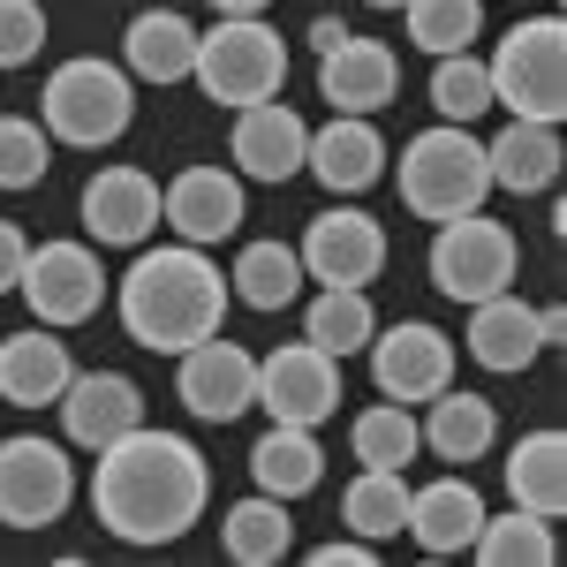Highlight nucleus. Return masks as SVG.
Returning a JSON list of instances; mask_svg holds the SVG:
<instances>
[{
    "mask_svg": "<svg viewBox=\"0 0 567 567\" xmlns=\"http://www.w3.org/2000/svg\"><path fill=\"white\" fill-rule=\"evenodd\" d=\"M363 8H401V0H363Z\"/></svg>",
    "mask_w": 567,
    "mask_h": 567,
    "instance_id": "nucleus-42",
    "label": "nucleus"
},
{
    "mask_svg": "<svg viewBox=\"0 0 567 567\" xmlns=\"http://www.w3.org/2000/svg\"><path fill=\"white\" fill-rule=\"evenodd\" d=\"M45 45V8L39 0H0V69H31Z\"/></svg>",
    "mask_w": 567,
    "mask_h": 567,
    "instance_id": "nucleus-37",
    "label": "nucleus"
},
{
    "mask_svg": "<svg viewBox=\"0 0 567 567\" xmlns=\"http://www.w3.org/2000/svg\"><path fill=\"white\" fill-rule=\"evenodd\" d=\"M189 84L205 91L213 106H227V114L258 106V99H280V84H288V39L265 16H219L213 31H197Z\"/></svg>",
    "mask_w": 567,
    "mask_h": 567,
    "instance_id": "nucleus-5",
    "label": "nucleus"
},
{
    "mask_svg": "<svg viewBox=\"0 0 567 567\" xmlns=\"http://www.w3.org/2000/svg\"><path fill=\"white\" fill-rule=\"evenodd\" d=\"M349 446H355V462H363V470H409V462L424 454L416 416H409L401 401H371V409L349 424Z\"/></svg>",
    "mask_w": 567,
    "mask_h": 567,
    "instance_id": "nucleus-34",
    "label": "nucleus"
},
{
    "mask_svg": "<svg viewBox=\"0 0 567 567\" xmlns=\"http://www.w3.org/2000/svg\"><path fill=\"white\" fill-rule=\"evenodd\" d=\"M250 477H258V492L296 507L303 492L326 484V446H318L310 424H265V439L250 446Z\"/></svg>",
    "mask_w": 567,
    "mask_h": 567,
    "instance_id": "nucleus-25",
    "label": "nucleus"
},
{
    "mask_svg": "<svg viewBox=\"0 0 567 567\" xmlns=\"http://www.w3.org/2000/svg\"><path fill=\"white\" fill-rule=\"evenodd\" d=\"M258 409L272 424H326L341 409V355L310 349V341H288V349L258 355Z\"/></svg>",
    "mask_w": 567,
    "mask_h": 567,
    "instance_id": "nucleus-12",
    "label": "nucleus"
},
{
    "mask_svg": "<svg viewBox=\"0 0 567 567\" xmlns=\"http://www.w3.org/2000/svg\"><path fill=\"white\" fill-rule=\"evenodd\" d=\"M175 393L197 424H235V416L258 409V355L243 349V341H227V333H205V341L182 349Z\"/></svg>",
    "mask_w": 567,
    "mask_h": 567,
    "instance_id": "nucleus-10",
    "label": "nucleus"
},
{
    "mask_svg": "<svg viewBox=\"0 0 567 567\" xmlns=\"http://www.w3.org/2000/svg\"><path fill=\"white\" fill-rule=\"evenodd\" d=\"M122 61H130V76H144V84H182L189 61H197V23L175 16V8H144L130 31H122Z\"/></svg>",
    "mask_w": 567,
    "mask_h": 567,
    "instance_id": "nucleus-27",
    "label": "nucleus"
},
{
    "mask_svg": "<svg viewBox=\"0 0 567 567\" xmlns=\"http://www.w3.org/2000/svg\"><path fill=\"white\" fill-rule=\"evenodd\" d=\"M23 258H31V235H23L16 219H0V296H16V280H23Z\"/></svg>",
    "mask_w": 567,
    "mask_h": 567,
    "instance_id": "nucleus-38",
    "label": "nucleus"
},
{
    "mask_svg": "<svg viewBox=\"0 0 567 567\" xmlns=\"http://www.w3.org/2000/svg\"><path fill=\"white\" fill-rule=\"evenodd\" d=\"M560 122H523V114H507V130L484 144L492 189H515V197H545L560 182Z\"/></svg>",
    "mask_w": 567,
    "mask_h": 567,
    "instance_id": "nucleus-23",
    "label": "nucleus"
},
{
    "mask_svg": "<svg viewBox=\"0 0 567 567\" xmlns=\"http://www.w3.org/2000/svg\"><path fill=\"white\" fill-rule=\"evenodd\" d=\"M393 91H401V61H393L386 39H333L318 53V99L333 114H379Z\"/></svg>",
    "mask_w": 567,
    "mask_h": 567,
    "instance_id": "nucleus-17",
    "label": "nucleus"
},
{
    "mask_svg": "<svg viewBox=\"0 0 567 567\" xmlns=\"http://www.w3.org/2000/svg\"><path fill=\"white\" fill-rule=\"evenodd\" d=\"M296 258H303V280H318V288H371L386 272V227L355 205H326L303 227Z\"/></svg>",
    "mask_w": 567,
    "mask_h": 567,
    "instance_id": "nucleus-11",
    "label": "nucleus"
},
{
    "mask_svg": "<svg viewBox=\"0 0 567 567\" xmlns=\"http://www.w3.org/2000/svg\"><path fill=\"white\" fill-rule=\"evenodd\" d=\"M462 349L477 371H529L537 355H545V326H537V310L515 296V288H499V296H484L470 303V333H462Z\"/></svg>",
    "mask_w": 567,
    "mask_h": 567,
    "instance_id": "nucleus-21",
    "label": "nucleus"
},
{
    "mask_svg": "<svg viewBox=\"0 0 567 567\" xmlns=\"http://www.w3.org/2000/svg\"><path fill=\"white\" fill-rule=\"evenodd\" d=\"M424 409H432V416L416 424V439L432 446L439 462H484V454H492V439H499V409H492L484 393L439 386Z\"/></svg>",
    "mask_w": 567,
    "mask_h": 567,
    "instance_id": "nucleus-24",
    "label": "nucleus"
},
{
    "mask_svg": "<svg viewBox=\"0 0 567 567\" xmlns=\"http://www.w3.org/2000/svg\"><path fill=\"white\" fill-rule=\"evenodd\" d=\"M484 523V492L470 477H432V484H409V537H416V553L424 560H454V553H470V537Z\"/></svg>",
    "mask_w": 567,
    "mask_h": 567,
    "instance_id": "nucleus-22",
    "label": "nucleus"
},
{
    "mask_svg": "<svg viewBox=\"0 0 567 567\" xmlns=\"http://www.w3.org/2000/svg\"><path fill=\"white\" fill-rule=\"evenodd\" d=\"M470 553H477L484 567H553V560H560V537H553L545 515H529V507H507V515L484 507Z\"/></svg>",
    "mask_w": 567,
    "mask_h": 567,
    "instance_id": "nucleus-30",
    "label": "nucleus"
},
{
    "mask_svg": "<svg viewBox=\"0 0 567 567\" xmlns=\"http://www.w3.org/2000/svg\"><path fill=\"white\" fill-rule=\"evenodd\" d=\"M61 424H69V439L84 446V454H99V446H114L122 432H136L144 424V386L136 379H122V371H76L69 386H61Z\"/></svg>",
    "mask_w": 567,
    "mask_h": 567,
    "instance_id": "nucleus-19",
    "label": "nucleus"
},
{
    "mask_svg": "<svg viewBox=\"0 0 567 567\" xmlns=\"http://www.w3.org/2000/svg\"><path fill=\"white\" fill-rule=\"evenodd\" d=\"M303 296V258L288 243H243V258L227 272V303H250V310H288Z\"/></svg>",
    "mask_w": 567,
    "mask_h": 567,
    "instance_id": "nucleus-29",
    "label": "nucleus"
},
{
    "mask_svg": "<svg viewBox=\"0 0 567 567\" xmlns=\"http://www.w3.org/2000/svg\"><path fill=\"white\" fill-rule=\"evenodd\" d=\"M432 106L439 122H484L492 114V76L477 53H439L432 61Z\"/></svg>",
    "mask_w": 567,
    "mask_h": 567,
    "instance_id": "nucleus-35",
    "label": "nucleus"
},
{
    "mask_svg": "<svg viewBox=\"0 0 567 567\" xmlns=\"http://www.w3.org/2000/svg\"><path fill=\"white\" fill-rule=\"evenodd\" d=\"M219 318H227V272H219L197 243L144 250V258L122 272V326H130L136 349L182 355L189 341L219 333Z\"/></svg>",
    "mask_w": 567,
    "mask_h": 567,
    "instance_id": "nucleus-2",
    "label": "nucleus"
},
{
    "mask_svg": "<svg viewBox=\"0 0 567 567\" xmlns=\"http://www.w3.org/2000/svg\"><path fill=\"white\" fill-rule=\"evenodd\" d=\"M219 545H227V560H235V567H280L288 553H296L288 499H272V492L235 499V507H227V523H219Z\"/></svg>",
    "mask_w": 567,
    "mask_h": 567,
    "instance_id": "nucleus-28",
    "label": "nucleus"
},
{
    "mask_svg": "<svg viewBox=\"0 0 567 567\" xmlns=\"http://www.w3.org/2000/svg\"><path fill=\"white\" fill-rule=\"evenodd\" d=\"M219 16H265V8H272V0H213Z\"/></svg>",
    "mask_w": 567,
    "mask_h": 567,
    "instance_id": "nucleus-41",
    "label": "nucleus"
},
{
    "mask_svg": "<svg viewBox=\"0 0 567 567\" xmlns=\"http://www.w3.org/2000/svg\"><path fill=\"white\" fill-rule=\"evenodd\" d=\"M492 106L523 114V122H560L567 114V23L560 16H529L484 61Z\"/></svg>",
    "mask_w": 567,
    "mask_h": 567,
    "instance_id": "nucleus-6",
    "label": "nucleus"
},
{
    "mask_svg": "<svg viewBox=\"0 0 567 567\" xmlns=\"http://www.w3.org/2000/svg\"><path fill=\"white\" fill-rule=\"evenodd\" d=\"M341 523L363 545H386L409 523V477L401 470H355V484L341 492Z\"/></svg>",
    "mask_w": 567,
    "mask_h": 567,
    "instance_id": "nucleus-31",
    "label": "nucleus"
},
{
    "mask_svg": "<svg viewBox=\"0 0 567 567\" xmlns=\"http://www.w3.org/2000/svg\"><path fill=\"white\" fill-rule=\"evenodd\" d=\"M76 499V462L53 439H0V523L8 529H53Z\"/></svg>",
    "mask_w": 567,
    "mask_h": 567,
    "instance_id": "nucleus-8",
    "label": "nucleus"
},
{
    "mask_svg": "<svg viewBox=\"0 0 567 567\" xmlns=\"http://www.w3.org/2000/svg\"><path fill=\"white\" fill-rule=\"evenodd\" d=\"M16 296L31 303L39 326H84L91 310L106 303V265L91 243H31V258H23V280H16Z\"/></svg>",
    "mask_w": 567,
    "mask_h": 567,
    "instance_id": "nucleus-9",
    "label": "nucleus"
},
{
    "mask_svg": "<svg viewBox=\"0 0 567 567\" xmlns=\"http://www.w3.org/2000/svg\"><path fill=\"white\" fill-rule=\"evenodd\" d=\"M363 349H371V379H379V393L401 401V409H416V401H432L439 386H454V341H446L439 326H424V318L379 326Z\"/></svg>",
    "mask_w": 567,
    "mask_h": 567,
    "instance_id": "nucleus-13",
    "label": "nucleus"
},
{
    "mask_svg": "<svg viewBox=\"0 0 567 567\" xmlns=\"http://www.w3.org/2000/svg\"><path fill=\"white\" fill-rule=\"evenodd\" d=\"M39 122L53 144H76V152H106V144H122L136 122V84L130 69H114V61H99V53H76V61H61L39 91Z\"/></svg>",
    "mask_w": 567,
    "mask_h": 567,
    "instance_id": "nucleus-3",
    "label": "nucleus"
},
{
    "mask_svg": "<svg viewBox=\"0 0 567 567\" xmlns=\"http://www.w3.org/2000/svg\"><path fill=\"white\" fill-rule=\"evenodd\" d=\"M515 227L507 219H484V213H462V219H439L432 235V288L446 303H484V296H499V288H515Z\"/></svg>",
    "mask_w": 567,
    "mask_h": 567,
    "instance_id": "nucleus-7",
    "label": "nucleus"
},
{
    "mask_svg": "<svg viewBox=\"0 0 567 567\" xmlns=\"http://www.w3.org/2000/svg\"><path fill=\"white\" fill-rule=\"evenodd\" d=\"M507 499L560 523L567 515V432H523L507 446Z\"/></svg>",
    "mask_w": 567,
    "mask_h": 567,
    "instance_id": "nucleus-26",
    "label": "nucleus"
},
{
    "mask_svg": "<svg viewBox=\"0 0 567 567\" xmlns=\"http://www.w3.org/2000/svg\"><path fill=\"white\" fill-rule=\"evenodd\" d=\"M303 114L280 106V99H258V106H235V136H227V159L243 182H288L303 175Z\"/></svg>",
    "mask_w": 567,
    "mask_h": 567,
    "instance_id": "nucleus-16",
    "label": "nucleus"
},
{
    "mask_svg": "<svg viewBox=\"0 0 567 567\" xmlns=\"http://www.w3.org/2000/svg\"><path fill=\"white\" fill-rule=\"evenodd\" d=\"M492 197V167H484V136L470 122H439V130L401 144V205L416 219H462L484 213Z\"/></svg>",
    "mask_w": 567,
    "mask_h": 567,
    "instance_id": "nucleus-4",
    "label": "nucleus"
},
{
    "mask_svg": "<svg viewBox=\"0 0 567 567\" xmlns=\"http://www.w3.org/2000/svg\"><path fill=\"white\" fill-rule=\"evenodd\" d=\"M159 219L175 227V243H197L213 250L227 235H243V175L235 167H182L167 189H159Z\"/></svg>",
    "mask_w": 567,
    "mask_h": 567,
    "instance_id": "nucleus-15",
    "label": "nucleus"
},
{
    "mask_svg": "<svg viewBox=\"0 0 567 567\" xmlns=\"http://www.w3.org/2000/svg\"><path fill=\"white\" fill-rule=\"evenodd\" d=\"M401 23H409V45H424V53H470L484 39V0H401L393 8Z\"/></svg>",
    "mask_w": 567,
    "mask_h": 567,
    "instance_id": "nucleus-33",
    "label": "nucleus"
},
{
    "mask_svg": "<svg viewBox=\"0 0 567 567\" xmlns=\"http://www.w3.org/2000/svg\"><path fill=\"white\" fill-rule=\"evenodd\" d=\"M213 499V470L182 432L136 424L114 446H99L91 470V515L114 529L122 545H175Z\"/></svg>",
    "mask_w": 567,
    "mask_h": 567,
    "instance_id": "nucleus-1",
    "label": "nucleus"
},
{
    "mask_svg": "<svg viewBox=\"0 0 567 567\" xmlns=\"http://www.w3.org/2000/svg\"><path fill=\"white\" fill-rule=\"evenodd\" d=\"M333 39H349V23H341V16H318V23H310V45L326 53V45H333Z\"/></svg>",
    "mask_w": 567,
    "mask_h": 567,
    "instance_id": "nucleus-40",
    "label": "nucleus"
},
{
    "mask_svg": "<svg viewBox=\"0 0 567 567\" xmlns=\"http://www.w3.org/2000/svg\"><path fill=\"white\" fill-rule=\"evenodd\" d=\"M379 333V310H371V288H318L303 310V341L326 355H355Z\"/></svg>",
    "mask_w": 567,
    "mask_h": 567,
    "instance_id": "nucleus-32",
    "label": "nucleus"
},
{
    "mask_svg": "<svg viewBox=\"0 0 567 567\" xmlns=\"http://www.w3.org/2000/svg\"><path fill=\"white\" fill-rule=\"evenodd\" d=\"M76 213H84V235L99 250H144L159 227V182L144 167H99L76 197Z\"/></svg>",
    "mask_w": 567,
    "mask_h": 567,
    "instance_id": "nucleus-14",
    "label": "nucleus"
},
{
    "mask_svg": "<svg viewBox=\"0 0 567 567\" xmlns=\"http://www.w3.org/2000/svg\"><path fill=\"white\" fill-rule=\"evenodd\" d=\"M76 379V355L61 341V326H23V333H8L0 341V401L8 409H53L61 386Z\"/></svg>",
    "mask_w": 567,
    "mask_h": 567,
    "instance_id": "nucleus-20",
    "label": "nucleus"
},
{
    "mask_svg": "<svg viewBox=\"0 0 567 567\" xmlns=\"http://www.w3.org/2000/svg\"><path fill=\"white\" fill-rule=\"evenodd\" d=\"M303 175H318L333 197H363L371 182H386V136L371 114H333L326 130H310Z\"/></svg>",
    "mask_w": 567,
    "mask_h": 567,
    "instance_id": "nucleus-18",
    "label": "nucleus"
},
{
    "mask_svg": "<svg viewBox=\"0 0 567 567\" xmlns=\"http://www.w3.org/2000/svg\"><path fill=\"white\" fill-rule=\"evenodd\" d=\"M53 167V136L31 114H0V189H39Z\"/></svg>",
    "mask_w": 567,
    "mask_h": 567,
    "instance_id": "nucleus-36",
    "label": "nucleus"
},
{
    "mask_svg": "<svg viewBox=\"0 0 567 567\" xmlns=\"http://www.w3.org/2000/svg\"><path fill=\"white\" fill-rule=\"evenodd\" d=\"M371 560H379V545H363V537H333L310 553V567H371Z\"/></svg>",
    "mask_w": 567,
    "mask_h": 567,
    "instance_id": "nucleus-39",
    "label": "nucleus"
}]
</instances>
